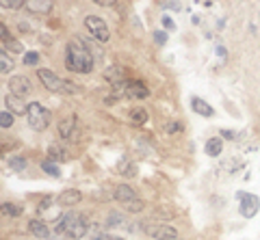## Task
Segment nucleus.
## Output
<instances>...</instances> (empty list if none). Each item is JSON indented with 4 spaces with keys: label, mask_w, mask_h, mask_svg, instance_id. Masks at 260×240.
I'll return each mask as SVG.
<instances>
[{
    "label": "nucleus",
    "mask_w": 260,
    "mask_h": 240,
    "mask_svg": "<svg viewBox=\"0 0 260 240\" xmlns=\"http://www.w3.org/2000/svg\"><path fill=\"white\" fill-rule=\"evenodd\" d=\"M65 67L70 71H76V74H89L93 69V54L80 39L70 42L65 48Z\"/></svg>",
    "instance_id": "obj_1"
},
{
    "label": "nucleus",
    "mask_w": 260,
    "mask_h": 240,
    "mask_svg": "<svg viewBox=\"0 0 260 240\" xmlns=\"http://www.w3.org/2000/svg\"><path fill=\"white\" fill-rule=\"evenodd\" d=\"M59 223H56V227L54 231L56 234H63V236H68L72 240H78V238H83L85 236V231H87V221H85V214H76V212H68V214H63L61 219H56Z\"/></svg>",
    "instance_id": "obj_2"
},
{
    "label": "nucleus",
    "mask_w": 260,
    "mask_h": 240,
    "mask_svg": "<svg viewBox=\"0 0 260 240\" xmlns=\"http://www.w3.org/2000/svg\"><path fill=\"white\" fill-rule=\"evenodd\" d=\"M37 78L44 83L46 89H50L54 93H65V95L78 93V87L74 83H70V80H65V78H59L50 69H37Z\"/></svg>",
    "instance_id": "obj_3"
},
{
    "label": "nucleus",
    "mask_w": 260,
    "mask_h": 240,
    "mask_svg": "<svg viewBox=\"0 0 260 240\" xmlns=\"http://www.w3.org/2000/svg\"><path fill=\"white\" fill-rule=\"evenodd\" d=\"M26 119H28V126L32 128V130L44 132L46 128H48V124H50V110L44 108L39 102H30L28 104Z\"/></svg>",
    "instance_id": "obj_4"
},
{
    "label": "nucleus",
    "mask_w": 260,
    "mask_h": 240,
    "mask_svg": "<svg viewBox=\"0 0 260 240\" xmlns=\"http://www.w3.org/2000/svg\"><path fill=\"white\" fill-rule=\"evenodd\" d=\"M85 26L87 30L91 33L98 42H109V26H107V22H104L102 18H98V15H89V18H85Z\"/></svg>",
    "instance_id": "obj_5"
},
{
    "label": "nucleus",
    "mask_w": 260,
    "mask_h": 240,
    "mask_svg": "<svg viewBox=\"0 0 260 240\" xmlns=\"http://www.w3.org/2000/svg\"><path fill=\"white\" fill-rule=\"evenodd\" d=\"M237 197L241 199L239 208H241V214H243V217H245V219L256 217L258 210H260V199H258L256 195H251V193H239Z\"/></svg>",
    "instance_id": "obj_6"
},
{
    "label": "nucleus",
    "mask_w": 260,
    "mask_h": 240,
    "mask_svg": "<svg viewBox=\"0 0 260 240\" xmlns=\"http://www.w3.org/2000/svg\"><path fill=\"white\" fill-rule=\"evenodd\" d=\"M9 91H11V95H15V98H26V95L32 91L30 80L26 76H13L9 80Z\"/></svg>",
    "instance_id": "obj_7"
},
{
    "label": "nucleus",
    "mask_w": 260,
    "mask_h": 240,
    "mask_svg": "<svg viewBox=\"0 0 260 240\" xmlns=\"http://www.w3.org/2000/svg\"><path fill=\"white\" fill-rule=\"evenodd\" d=\"M59 134H61V139L78 141V119H76L74 115L65 117L63 122L59 124Z\"/></svg>",
    "instance_id": "obj_8"
},
{
    "label": "nucleus",
    "mask_w": 260,
    "mask_h": 240,
    "mask_svg": "<svg viewBox=\"0 0 260 240\" xmlns=\"http://www.w3.org/2000/svg\"><path fill=\"white\" fill-rule=\"evenodd\" d=\"M107 225L113 229H133V223H130L128 217H124L121 212H109Z\"/></svg>",
    "instance_id": "obj_9"
},
{
    "label": "nucleus",
    "mask_w": 260,
    "mask_h": 240,
    "mask_svg": "<svg viewBox=\"0 0 260 240\" xmlns=\"http://www.w3.org/2000/svg\"><path fill=\"white\" fill-rule=\"evenodd\" d=\"M80 199H83V195H80V190L76 188H68V190H63V193L56 197V202H59V206H76L80 204Z\"/></svg>",
    "instance_id": "obj_10"
},
{
    "label": "nucleus",
    "mask_w": 260,
    "mask_h": 240,
    "mask_svg": "<svg viewBox=\"0 0 260 240\" xmlns=\"http://www.w3.org/2000/svg\"><path fill=\"white\" fill-rule=\"evenodd\" d=\"M28 229H30V234L35 236V238L50 240V229H48V225H46L42 219H32V221L28 223Z\"/></svg>",
    "instance_id": "obj_11"
},
{
    "label": "nucleus",
    "mask_w": 260,
    "mask_h": 240,
    "mask_svg": "<svg viewBox=\"0 0 260 240\" xmlns=\"http://www.w3.org/2000/svg\"><path fill=\"white\" fill-rule=\"evenodd\" d=\"M5 104H7V108H9V113H13V115H26L28 113V106L22 102V98H15V95H7Z\"/></svg>",
    "instance_id": "obj_12"
},
{
    "label": "nucleus",
    "mask_w": 260,
    "mask_h": 240,
    "mask_svg": "<svg viewBox=\"0 0 260 240\" xmlns=\"http://www.w3.org/2000/svg\"><path fill=\"white\" fill-rule=\"evenodd\" d=\"M104 78H107L111 85H121V83H126V69L119 65H113L104 71Z\"/></svg>",
    "instance_id": "obj_13"
},
{
    "label": "nucleus",
    "mask_w": 260,
    "mask_h": 240,
    "mask_svg": "<svg viewBox=\"0 0 260 240\" xmlns=\"http://www.w3.org/2000/svg\"><path fill=\"white\" fill-rule=\"evenodd\" d=\"M113 195H115V199H117V202H121V204H128V202H133V199H137L135 188L128 186V184H119Z\"/></svg>",
    "instance_id": "obj_14"
},
{
    "label": "nucleus",
    "mask_w": 260,
    "mask_h": 240,
    "mask_svg": "<svg viewBox=\"0 0 260 240\" xmlns=\"http://www.w3.org/2000/svg\"><path fill=\"white\" fill-rule=\"evenodd\" d=\"M26 9L30 13H50L52 0H26Z\"/></svg>",
    "instance_id": "obj_15"
},
{
    "label": "nucleus",
    "mask_w": 260,
    "mask_h": 240,
    "mask_svg": "<svg viewBox=\"0 0 260 240\" xmlns=\"http://www.w3.org/2000/svg\"><path fill=\"white\" fill-rule=\"evenodd\" d=\"M191 108H193L200 117H213V115H215L213 106H210L206 100H200V98H193V100H191Z\"/></svg>",
    "instance_id": "obj_16"
},
{
    "label": "nucleus",
    "mask_w": 260,
    "mask_h": 240,
    "mask_svg": "<svg viewBox=\"0 0 260 240\" xmlns=\"http://www.w3.org/2000/svg\"><path fill=\"white\" fill-rule=\"evenodd\" d=\"M126 93L130 95V98H137V100H143V98H148V89L139 83V80H133V83H128V89Z\"/></svg>",
    "instance_id": "obj_17"
},
{
    "label": "nucleus",
    "mask_w": 260,
    "mask_h": 240,
    "mask_svg": "<svg viewBox=\"0 0 260 240\" xmlns=\"http://www.w3.org/2000/svg\"><path fill=\"white\" fill-rule=\"evenodd\" d=\"M204 151H206L208 156L217 158V156L223 151V141H221V139H217V137H215V139H208V141H206V147H204Z\"/></svg>",
    "instance_id": "obj_18"
},
{
    "label": "nucleus",
    "mask_w": 260,
    "mask_h": 240,
    "mask_svg": "<svg viewBox=\"0 0 260 240\" xmlns=\"http://www.w3.org/2000/svg\"><path fill=\"white\" fill-rule=\"evenodd\" d=\"M154 238L156 240H172V238H180V236H178V231L172 225H160L158 231L154 234Z\"/></svg>",
    "instance_id": "obj_19"
},
{
    "label": "nucleus",
    "mask_w": 260,
    "mask_h": 240,
    "mask_svg": "<svg viewBox=\"0 0 260 240\" xmlns=\"http://www.w3.org/2000/svg\"><path fill=\"white\" fill-rule=\"evenodd\" d=\"M145 122H148V113H145L143 108L130 110V124H133V126H143Z\"/></svg>",
    "instance_id": "obj_20"
},
{
    "label": "nucleus",
    "mask_w": 260,
    "mask_h": 240,
    "mask_svg": "<svg viewBox=\"0 0 260 240\" xmlns=\"http://www.w3.org/2000/svg\"><path fill=\"white\" fill-rule=\"evenodd\" d=\"M42 169H44L48 175H52V178H61V169L52 163V160H46V163H42Z\"/></svg>",
    "instance_id": "obj_21"
},
{
    "label": "nucleus",
    "mask_w": 260,
    "mask_h": 240,
    "mask_svg": "<svg viewBox=\"0 0 260 240\" xmlns=\"http://www.w3.org/2000/svg\"><path fill=\"white\" fill-rule=\"evenodd\" d=\"M26 158H20V156H13V158H9V167L11 169H15V171H22V169H26Z\"/></svg>",
    "instance_id": "obj_22"
},
{
    "label": "nucleus",
    "mask_w": 260,
    "mask_h": 240,
    "mask_svg": "<svg viewBox=\"0 0 260 240\" xmlns=\"http://www.w3.org/2000/svg\"><path fill=\"white\" fill-rule=\"evenodd\" d=\"M0 63H3V67H0V71H3V74H9V71L13 69V61L7 57L5 50H3V54H0Z\"/></svg>",
    "instance_id": "obj_23"
},
{
    "label": "nucleus",
    "mask_w": 260,
    "mask_h": 240,
    "mask_svg": "<svg viewBox=\"0 0 260 240\" xmlns=\"http://www.w3.org/2000/svg\"><path fill=\"white\" fill-rule=\"evenodd\" d=\"M13 113H9V110H3V113H0V126H3L5 128V130H7V128H11L13 126Z\"/></svg>",
    "instance_id": "obj_24"
},
{
    "label": "nucleus",
    "mask_w": 260,
    "mask_h": 240,
    "mask_svg": "<svg viewBox=\"0 0 260 240\" xmlns=\"http://www.w3.org/2000/svg\"><path fill=\"white\" fill-rule=\"evenodd\" d=\"M124 206H126V210H128V212H141L143 208H145V204L141 202L139 197L133 199V202H128V204H124Z\"/></svg>",
    "instance_id": "obj_25"
},
{
    "label": "nucleus",
    "mask_w": 260,
    "mask_h": 240,
    "mask_svg": "<svg viewBox=\"0 0 260 240\" xmlns=\"http://www.w3.org/2000/svg\"><path fill=\"white\" fill-rule=\"evenodd\" d=\"M119 173H121V175H130V178H133V175H137V169H135V165H133V163L124 160V163L119 165Z\"/></svg>",
    "instance_id": "obj_26"
},
{
    "label": "nucleus",
    "mask_w": 260,
    "mask_h": 240,
    "mask_svg": "<svg viewBox=\"0 0 260 240\" xmlns=\"http://www.w3.org/2000/svg\"><path fill=\"white\" fill-rule=\"evenodd\" d=\"M0 7L3 9H22V7H26V3H22V0H3Z\"/></svg>",
    "instance_id": "obj_27"
},
{
    "label": "nucleus",
    "mask_w": 260,
    "mask_h": 240,
    "mask_svg": "<svg viewBox=\"0 0 260 240\" xmlns=\"http://www.w3.org/2000/svg\"><path fill=\"white\" fill-rule=\"evenodd\" d=\"M3 214H5V217H7V214H9V217H18L20 208H15L13 204H3Z\"/></svg>",
    "instance_id": "obj_28"
},
{
    "label": "nucleus",
    "mask_w": 260,
    "mask_h": 240,
    "mask_svg": "<svg viewBox=\"0 0 260 240\" xmlns=\"http://www.w3.org/2000/svg\"><path fill=\"white\" fill-rule=\"evenodd\" d=\"M3 48H5V50L9 48L11 52H22V44H20V42H15V39H9V42H3Z\"/></svg>",
    "instance_id": "obj_29"
},
{
    "label": "nucleus",
    "mask_w": 260,
    "mask_h": 240,
    "mask_svg": "<svg viewBox=\"0 0 260 240\" xmlns=\"http://www.w3.org/2000/svg\"><path fill=\"white\" fill-rule=\"evenodd\" d=\"M39 63V54L37 52H26L24 54V65H37Z\"/></svg>",
    "instance_id": "obj_30"
},
{
    "label": "nucleus",
    "mask_w": 260,
    "mask_h": 240,
    "mask_svg": "<svg viewBox=\"0 0 260 240\" xmlns=\"http://www.w3.org/2000/svg\"><path fill=\"white\" fill-rule=\"evenodd\" d=\"M154 42L158 46H165L167 44V33L165 30H154Z\"/></svg>",
    "instance_id": "obj_31"
},
{
    "label": "nucleus",
    "mask_w": 260,
    "mask_h": 240,
    "mask_svg": "<svg viewBox=\"0 0 260 240\" xmlns=\"http://www.w3.org/2000/svg\"><path fill=\"white\" fill-rule=\"evenodd\" d=\"M162 26H165V28H169V30H174L176 28V24H174V20L172 18H169V15H162Z\"/></svg>",
    "instance_id": "obj_32"
},
{
    "label": "nucleus",
    "mask_w": 260,
    "mask_h": 240,
    "mask_svg": "<svg viewBox=\"0 0 260 240\" xmlns=\"http://www.w3.org/2000/svg\"><path fill=\"white\" fill-rule=\"evenodd\" d=\"M221 134H223V139H228V141L239 139V134H237V132H232V130H221Z\"/></svg>",
    "instance_id": "obj_33"
},
{
    "label": "nucleus",
    "mask_w": 260,
    "mask_h": 240,
    "mask_svg": "<svg viewBox=\"0 0 260 240\" xmlns=\"http://www.w3.org/2000/svg\"><path fill=\"white\" fill-rule=\"evenodd\" d=\"M50 158H65L63 149H56V147L52 145V147H50Z\"/></svg>",
    "instance_id": "obj_34"
},
{
    "label": "nucleus",
    "mask_w": 260,
    "mask_h": 240,
    "mask_svg": "<svg viewBox=\"0 0 260 240\" xmlns=\"http://www.w3.org/2000/svg\"><path fill=\"white\" fill-rule=\"evenodd\" d=\"M52 206V197H46L42 199V204H39V210H46V208H50Z\"/></svg>",
    "instance_id": "obj_35"
},
{
    "label": "nucleus",
    "mask_w": 260,
    "mask_h": 240,
    "mask_svg": "<svg viewBox=\"0 0 260 240\" xmlns=\"http://www.w3.org/2000/svg\"><path fill=\"white\" fill-rule=\"evenodd\" d=\"M165 9H182V5H178V3H165Z\"/></svg>",
    "instance_id": "obj_36"
},
{
    "label": "nucleus",
    "mask_w": 260,
    "mask_h": 240,
    "mask_svg": "<svg viewBox=\"0 0 260 240\" xmlns=\"http://www.w3.org/2000/svg\"><path fill=\"white\" fill-rule=\"evenodd\" d=\"M109 238H111L109 234H95V236H93L91 240H109Z\"/></svg>",
    "instance_id": "obj_37"
},
{
    "label": "nucleus",
    "mask_w": 260,
    "mask_h": 240,
    "mask_svg": "<svg viewBox=\"0 0 260 240\" xmlns=\"http://www.w3.org/2000/svg\"><path fill=\"white\" fill-rule=\"evenodd\" d=\"M109 240H124V238H117V236H111Z\"/></svg>",
    "instance_id": "obj_38"
},
{
    "label": "nucleus",
    "mask_w": 260,
    "mask_h": 240,
    "mask_svg": "<svg viewBox=\"0 0 260 240\" xmlns=\"http://www.w3.org/2000/svg\"><path fill=\"white\" fill-rule=\"evenodd\" d=\"M172 240H182V238H172Z\"/></svg>",
    "instance_id": "obj_39"
}]
</instances>
